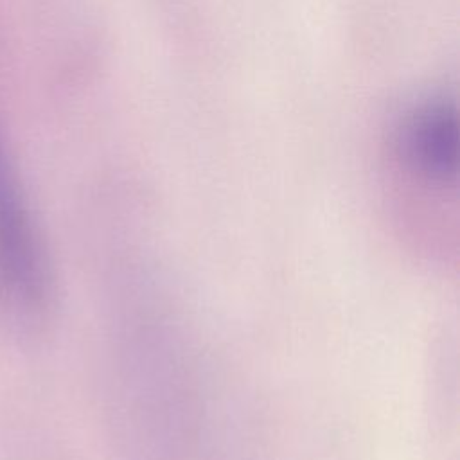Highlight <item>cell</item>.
<instances>
[{
	"label": "cell",
	"instance_id": "obj_1",
	"mask_svg": "<svg viewBox=\"0 0 460 460\" xmlns=\"http://www.w3.org/2000/svg\"><path fill=\"white\" fill-rule=\"evenodd\" d=\"M52 307L47 246L0 122V316L18 329H34Z\"/></svg>",
	"mask_w": 460,
	"mask_h": 460
},
{
	"label": "cell",
	"instance_id": "obj_2",
	"mask_svg": "<svg viewBox=\"0 0 460 460\" xmlns=\"http://www.w3.org/2000/svg\"><path fill=\"white\" fill-rule=\"evenodd\" d=\"M406 162L433 181H446L456 169V120L446 104H429L408 122L402 137Z\"/></svg>",
	"mask_w": 460,
	"mask_h": 460
}]
</instances>
